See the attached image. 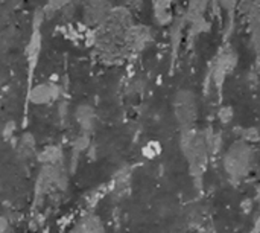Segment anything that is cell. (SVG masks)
<instances>
[{
	"instance_id": "obj_1",
	"label": "cell",
	"mask_w": 260,
	"mask_h": 233,
	"mask_svg": "<svg viewBox=\"0 0 260 233\" xmlns=\"http://www.w3.org/2000/svg\"><path fill=\"white\" fill-rule=\"evenodd\" d=\"M110 5L108 0H87L84 5V17L88 23H104L105 18L110 14Z\"/></svg>"
},
{
	"instance_id": "obj_2",
	"label": "cell",
	"mask_w": 260,
	"mask_h": 233,
	"mask_svg": "<svg viewBox=\"0 0 260 233\" xmlns=\"http://www.w3.org/2000/svg\"><path fill=\"white\" fill-rule=\"evenodd\" d=\"M56 90H58V87H55L52 84H41L32 90L30 98L37 104H44V102H47L56 96Z\"/></svg>"
}]
</instances>
